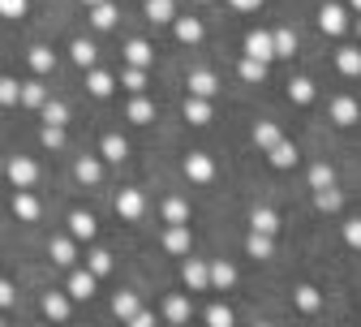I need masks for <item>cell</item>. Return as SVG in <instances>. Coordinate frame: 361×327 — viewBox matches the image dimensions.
<instances>
[{
	"mask_svg": "<svg viewBox=\"0 0 361 327\" xmlns=\"http://www.w3.org/2000/svg\"><path fill=\"white\" fill-rule=\"evenodd\" d=\"M245 254L250 258H271V254H276V242H271V232H258V228H250V237H245Z\"/></svg>",
	"mask_w": 361,
	"mask_h": 327,
	"instance_id": "29",
	"label": "cell"
},
{
	"mask_svg": "<svg viewBox=\"0 0 361 327\" xmlns=\"http://www.w3.org/2000/svg\"><path fill=\"white\" fill-rule=\"evenodd\" d=\"M0 172H5V155H0Z\"/></svg>",
	"mask_w": 361,
	"mask_h": 327,
	"instance_id": "55",
	"label": "cell"
},
{
	"mask_svg": "<svg viewBox=\"0 0 361 327\" xmlns=\"http://www.w3.org/2000/svg\"><path fill=\"white\" fill-rule=\"evenodd\" d=\"M250 228L271 232V237H276V232H280V215L271 211V207H254V211H250Z\"/></svg>",
	"mask_w": 361,
	"mask_h": 327,
	"instance_id": "38",
	"label": "cell"
},
{
	"mask_svg": "<svg viewBox=\"0 0 361 327\" xmlns=\"http://www.w3.org/2000/svg\"><path fill=\"white\" fill-rule=\"evenodd\" d=\"M30 13V0H0V18H9V22H22Z\"/></svg>",
	"mask_w": 361,
	"mask_h": 327,
	"instance_id": "48",
	"label": "cell"
},
{
	"mask_svg": "<svg viewBox=\"0 0 361 327\" xmlns=\"http://www.w3.org/2000/svg\"><path fill=\"white\" fill-rule=\"evenodd\" d=\"M288 100H293L297 108H310L314 100H319V90H314L310 78H293V82H288Z\"/></svg>",
	"mask_w": 361,
	"mask_h": 327,
	"instance_id": "36",
	"label": "cell"
},
{
	"mask_svg": "<svg viewBox=\"0 0 361 327\" xmlns=\"http://www.w3.org/2000/svg\"><path fill=\"white\" fill-rule=\"evenodd\" d=\"M262 155H267V164H271V168H293V164L301 160L297 143H288V138H280V143H276V147H267Z\"/></svg>",
	"mask_w": 361,
	"mask_h": 327,
	"instance_id": "18",
	"label": "cell"
},
{
	"mask_svg": "<svg viewBox=\"0 0 361 327\" xmlns=\"http://www.w3.org/2000/svg\"><path fill=\"white\" fill-rule=\"evenodd\" d=\"M0 323H5V310H0Z\"/></svg>",
	"mask_w": 361,
	"mask_h": 327,
	"instance_id": "57",
	"label": "cell"
},
{
	"mask_svg": "<svg viewBox=\"0 0 361 327\" xmlns=\"http://www.w3.org/2000/svg\"><path fill=\"white\" fill-rule=\"evenodd\" d=\"M336 69L344 78H361V43H344V48H336Z\"/></svg>",
	"mask_w": 361,
	"mask_h": 327,
	"instance_id": "20",
	"label": "cell"
},
{
	"mask_svg": "<svg viewBox=\"0 0 361 327\" xmlns=\"http://www.w3.org/2000/svg\"><path fill=\"white\" fill-rule=\"evenodd\" d=\"M190 314H194V306H190L185 293H168V302H164V319L168 323H190Z\"/></svg>",
	"mask_w": 361,
	"mask_h": 327,
	"instance_id": "31",
	"label": "cell"
},
{
	"mask_svg": "<svg viewBox=\"0 0 361 327\" xmlns=\"http://www.w3.org/2000/svg\"><path fill=\"white\" fill-rule=\"evenodd\" d=\"M293 306H297L301 314H319V310H323V293L314 289V285H297V289H293Z\"/></svg>",
	"mask_w": 361,
	"mask_h": 327,
	"instance_id": "26",
	"label": "cell"
},
{
	"mask_svg": "<svg viewBox=\"0 0 361 327\" xmlns=\"http://www.w3.org/2000/svg\"><path fill=\"white\" fill-rule=\"evenodd\" d=\"M180 168H185L190 185H211V181H215V160H211L207 151H190L185 160H180Z\"/></svg>",
	"mask_w": 361,
	"mask_h": 327,
	"instance_id": "3",
	"label": "cell"
},
{
	"mask_svg": "<svg viewBox=\"0 0 361 327\" xmlns=\"http://www.w3.org/2000/svg\"><path fill=\"white\" fill-rule=\"evenodd\" d=\"M18 104H22V108H35V112H39L43 104H48V86H43L39 78L22 82V86H18Z\"/></svg>",
	"mask_w": 361,
	"mask_h": 327,
	"instance_id": "23",
	"label": "cell"
},
{
	"mask_svg": "<svg viewBox=\"0 0 361 327\" xmlns=\"http://www.w3.org/2000/svg\"><path fill=\"white\" fill-rule=\"evenodd\" d=\"M245 57H258V61H276V43H271V30H262V26H254L250 35H245Z\"/></svg>",
	"mask_w": 361,
	"mask_h": 327,
	"instance_id": "12",
	"label": "cell"
},
{
	"mask_svg": "<svg viewBox=\"0 0 361 327\" xmlns=\"http://www.w3.org/2000/svg\"><path fill=\"white\" fill-rule=\"evenodd\" d=\"M82 5H86V9H90V5H99V0H82Z\"/></svg>",
	"mask_w": 361,
	"mask_h": 327,
	"instance_id": "54",
	"label": "cell"
},
{
	"mask_svg": "<svg viewBox=\"0 0 361 327\" xmlns=\"http://www.w3.org/2000/svg\"><path fill=\"white\" fill-rule=\"evenodd\" d=\"M39 143L48 147V151H65V143H69V138H65V125H43V129H39Z\"/></svg>",
	"mask_w": 361,
	"mask_h": 327,
	"instance_id": "44",
	"label": "cell"
},
{
	"mask_svg": "<svg viewBox=\"0 0 361 327\" xmlns=\"http://www.w3.org/2000/svg\"><path fill=\"white\" fill-rule=\"evenodd\" d=\"M65 224H69V237H73V242H95V232H99V220L90 215V211H82V207L69 211Z\"/></svg>",
	"mask_w": 361,
	"mask_h": 327,
	"instance_id": "11",
	"label": "cell"
},
{
	"mask_svg": "<svg viewBox=\"0 0 361 327\" xmlns=\"http://www.w3.org/2000/svg\"><path fill=\"white\" fill-rule=\"evenodd\" d=\"M305 181H310V190H323V185H336V168H331L327 160H319V164H310Z\"/></svg>",
	"mask_w": 361,
	"mask_h": 327,
	"instance_id": "41",
	"label": "cell"
},
{
	"mask_svg": "<svg viewBox=\"0 0 361 327\" xmlns=\"http://www.w3.org/2000/svg\"><path fill=\"white\" fill-rule=\"evenodd\" d=\"M185 121L190 125H211V117H215V108H211V100H202V95H185Z\"/></svg>",
	"mask_w": 361,
	"mask_h": 327,
	"instance_id": "24",
	"label": "cell"
},
{
	"mask_svg": "<svg viewBox=\"0 0 361 327\" xmlns=\"http://www.w3.org/2000/svg\"><path fill=\"white\" fill-rule=\"evenodd\" d=\"M344 242H348V246H353V250H361V215H357V220H348V224H344Z\"/></svg>",
	"mask_w": 361,
	"mask_h": 327,
	"instance_id": "50",
	"label": "cell"
},
{
	"mask_svg": "<svg viewBox=\"0 0 361 327\" xmlns=\"http://www.w3.org/2000/svg\"><path fill=\"white\" fill-rule=\"evenodd\" d=\"M202 319H207L211 327H233V323H237V314H233V306H224V302H211V306L202 310Z\"/></svg>",
	"mask_w": 361,
	"mask_h": 327,
	"instance_id": "43",
	"label": "cell"
},
{
	"mask_svg": "<svg viewBox=\"0 0 361 327\" xmlns=\"http://www.w3.org/2000/svg\"><path fill=\"white\" fill-rule=\"evenodd\" d=\"M185 86H190V95H202V100H215L219 90H224V82H219L211 69H190Z\"/></svg>",
	"mask_w": 361,
	"mask_h": 327,
	"instance_id": "10",
	"label": "cell"
},
{
	"mask_svg": "<svg viewBox=\"0 0 361 327\" xmlns=\"http://www.w3.org/2000/svg\"><path fill=\"white\" fill-rule=\"evenodd\" d=\"M164 250L176 254V258H185V254L194 250V232H190V224H168V228H164Z\"/></svg>",
	"mask_w": 361,
	"mask_h": 327,
	"instance_id": "8",
	"label": "cell"
},
{
	"mask_svg": "<svg viewBox=\"0 0 361 327\" xmlns=\"http://www.w3.org/2000/svg\"><path fill=\"white\" fill-rule=\"evenodd\" d=\"M280 138H284V133H280V125H276V121H258V125H254V147H258V151L276 147Z\"/></svg>",
	"mask_w": 361,
	"mask_h": 327,
	"instance_id": "39",
	"label": "cell"
},
{
	"mask_svg": "<svg viewBox=\"0 0 361 327\" xmlns=\"http://www.w3.org/2000/svg\"><path fill=\"white\" fill-rule=\"evenodd\" d=\"M159 215H164V224H190V203L180 198V194H168L164 207H159Z\"/></svg>",
	"mask_w": 361,
	"mask_h": 327,
	"instance_id": "32",
	"label": "cell"
},
{
	"mask_svg": "<svg viewBox=\"0 0 361 327\" xmlns=\"http://www.w3.org/2000/svg\"><path fill=\"white\" fill-rule=\"evenodd\" d=\"M168 26H172L176 43H185V48H198V43H202V35H207L202 18H190V13H176V18H172Z\"/></svg>",
	"mask_w": 361,
	"mask_h": 327,
	"instance_id": "5",
	"label": "cell"
},
{
	"mask_svg": "<svg viewBox=\"0 0 361 327\" xmlns=\"http://www.w3.org/2000/svg\"><path fill=\"white\" fill-rule=\"evenodd\" d=\"M319 30H323L327 39H344V35L353 30L348 5H340V0H323V5H319Z\"/></svg>",
	"mask_w": 361,
	"mask_h": 327,
	"instance_id": "1",
	"label": "cell"
},
{
	"mask_svg": "<svg viewBox=\"0 0 361 327\" xmlns=\"http://www.w3.org/2000/svg\"><path fill=\"white\" fill-rule=\"evenodd\" d=\"M314 207H319L323 215H340L344 211V194L336 190V185H323V190H314Z\"/></svg>",
	"mask_w": 361,
	"mask_h": 327,
	"instance_id": "30",
	"label": "cell"
},
{
	"mask_svg": "<svg viewBox=\"0 0 361 327\" xmlns=\"http://www.w3.org/2000/svg\"><path fill=\"white\" fill-rule=\"evenodd\" d=\"M86 18H90V26H95V30H112L121 22V9L112 5V0H99V5L86 9Z\"/></svg>",
	"mask_w": 361,
	"mask_h": 327,
	"instance_id": "21",
	"label": "cell"
},
{
	"mask_svg": "<svg viewBox=\"0 0 361 327\" xmlns=\"http://www.w3.org/2000/svg\"><path fill=\"white\" fill-rule=\"evenodd\" d=\"M13 306H18V285L0 275V310H13Z\"/></svg>",
	"mask_w": 361,
	"mask_h": 327,
	"instance_id": "49",
	"label": "cell"
},
{
	"mask_svg": "<svg viewBox=\"0 0 361 327\" xmlns=\"http://www.w3.org/2000/svg\"><path fill=\"white\" fill-rule=\"evenodd\" d=\"M237 78H241V82H250V86H262V82H267V61H258V57H241Z\"/></svg>",
	"mask_w": 361,
	"mask_h": 327,
	"instance_id": "34",
	"label": "cell"
},
{
	"mask_svg": "<svg viewBox=\"0 0 361 327\" xmlns=\"http://www.w3.org/2000/svg\"><path fill=\"white\" fill-rule=\"evenodd\" d=\"M95 289H99V275H90L86 267H69L65 293H69L73 302H90V297H95Z\"/></svg>",
	"mask_w": 361,
	"mask_h": 327,
	"instance_id": "4",
	"label": "cell"
},
{
	"mask_svg": "<svg viewBox=\"0 0 361 327\" xmlns=\"http://www.w3.org/2000/svg\"><path fill=\"white\" fill-rule=\"evenodd\" d=\"M327 117H331L336 125H357V121H361V104H357L353 95H336V100L327 104Z\"/></svg>",
	"mask_w": 361,
	"mask_h": 327,
	"instance_id": "14",
	"label": "cell"
},
{
	"mask_svg": "<svg viewBox=\"0 0 361 327\" xmlns=\"http://www.w3.org/2000/svg\"><path fill=\"white\" fill-rule=\"evenodd\" d=\"M18 78H9V73H0V108H13L18 104Z\"/></svg>",
	"mask_w": 361,
	"mask_h": 327,
	"instance_id": "47",
	"label": "cell"
},
{
	"mask_svg": "<svg viewBox=\"0 0 361 327\" xmlns=\"http://www.w3.org/2000/svg\"><path fill=\"white\" fill-rule=\"evenodd\" d=\"M207 280H211V289H224V293H228V289L237 285V267H233L228 258H215V263H207Z\"/></svg>",
	"mask_w": 361,
	"mask_h": 327,
	"instance_id": "17",
	"label": "cell"
},
{
	"mask_svg": "<svg viewBox=\"0 0 361 327\" xmlns=\"http://www.w3.org/2000/svg\"><path fill=\"white\" fill-rule=\"evenodd\" d=\"M5 177L13 181V190H35L39 164H35L30 155H9V160H5Z\"/></svg>",
	"mask_w": 361,
	"mask_h": 327,
	"instance_id": "2",
	"label": "cell"
},
{
	"mask_svg": "<svg viewBox=\"0 0 361 327\" xmlns=\"http://www.w3.org/2000/svg\"><path fill=\"white\" fill-rule=\"evenodd\" d=\"M48 258H52L56 267H65V271L78 267V242H73V237H52V242H48Z\"/></svg>",
	"mask_w": 361,
	"mask_h": 327,
	"instance_id": "16",
	"label": "cell"
},
{
	"mask_svg": "<svg viewBox=\"0 0 361 327\" xmlns=\"http://www.w3.org/2000/svg\"><path fill=\"white\" fill-rule=\"evenodd\" d=\"M116 86L133 90V95H142V90H147V69H138V65H125V69H121V78H116Z\"/></svg>",
	"mask_w": 361,
	"mask_h": 327,
	"instance_id": "40",
	"label": "cell"
},
{
	"mask_svg": "<svg viewBox=\"0 0 361 327\" xmlns=\"http://www.w3.org/2000/svg\"><path fill=\"white\" fill-rule=\"evenodd\" d=\"M116 215H121L125 224H138V220L147 215V194H142V190H121V194H116Z\"/></svg>",
	"mask_w": 361,
	"mask_h": 327,
	"instance_id": "6",
	"label": "cell"
},
{
	"mask_svg": "<svg viewBox=\"0 0 361 327\" xmlns=\"http://www.w3.org/2000/svg\"><path fill=\"white\" fill-rule=\"evenodd\" d=\"M138 306H142V302H138V293H133V289H121V293H112V314H116L121 323H129Z\"/></svg>",
	"mask_w": 361,
	"mask_h": 327,
	"instance_id": "35",
	"label": "cell"
},
{
	"mask_svg": "<svg viewBox=\"0 0 361 327\" xmlns=\"http://www.w3.org/2000/svg\"><path fill=\"white\" fill-rule=\"evenodd\" d=\"M348 13H361V0H348Z\"/></svg>",
	"mask_w": 361,
	"mask_h": 327,
	"instance_id": "52",
	"label": "cell"
},
{
	"mask_svg": "<svg viewBox=\"0 0 361 327\" xmlns=\"http://www.w3.org/2000/svg\"><path fill=\"white\" fill-rule=\"evenodd\" d=\"M180 280H185V289H190V293H207V289H211L207 263H202V258H190V254H185V263H180Z\"/></svg>",
	"mask_w": 361,
	"mask_h": 327,
	"instance_id": "13",
	"label": "cell"
},
{
	"mask_svg": "<svg viewBox=\"0 0 361 327\" xmlns=\"http://www.w3.org/2000/svg\"><path fill=\"white\" fill-rule=\"evenodd\" d=\"M86 90L95 100H108L112 90H116V73H108V69H99V65H90L86 69Z\"/></svg>",
	"mask_w": 361,
	"mask_h": 327,
	"instance_id": "15",
	"label": "cell"
},
{
	"mask_svg": "<svg viewBox=\"0 0 361 327\" xmlns=\"http://www.w3.org/2000/svg\"><path fill=\"white\" fill-rule=\"evenodd\" d=\"M39 112H43V125H69V108L61 100H52V95H48V104H43Z\"/></svg>",
	"mask_w": 361,
	"mask_h": 327,
	"instance_id": "46",
	"label": "cell"
},
{
	"mask_svg": "<svg viewBox=\"0 0 361 327\" xmlns=\"http://www.w3.org/2000/svg\"><path fill=\"white\" fill-rule=\"evenodd\" d=\"M228 5H233L237 13H258V9L267 5V0H228Z\"/></svg>",
	"mask_w": 361,
	"mask_h": 327,
	"instance_id": "51",
	"label": "cell"
},
{
	"mask_svg": "<svg viewBox=\"0 0 361 327\" xmlns=\"http://www.w3.org/2000/svg\"><path fill=\"white\" fill-rule=\"evenodd\" d=\"M271 43H276V61H288V57L297 52V35H293L288 26H280V30H271Z\"/></svg>",
	"mask_w": 361,
	"mask_h": 327,
	"instance_id": "42",
	"label": "cell"
},
{
	"mask_svg": "<svg viewBox=\"0 0 361 327\" xmlns=\"http://www.w3.org/2000/svg\"><path fill=\"white\" fill-rule=\"evenodd\" d=\"M13 215L22 220V224H39V215H43V203H39V194L35 190H13Z\"/></svg>",
	"mask_w": 361,
	"mask_h": 327,
	"instance_id": "9",
	"label": "cell"
},
{
	"mask_svg": "<svg viewBox=\"0 0 361 327\" xmlns=\"http://www.w3.org/2000/svg\"><path fill=\"white\" fill-rule=\"evenodd\" d=\"M69 61L78 65V69H90V65H99V48L90 39H73L69 43Z\"/></svg>",
	"mask_w": 361,
	"mask_h": 327,
	"instance_id": "27",
	"label": "cell"
},
{
	"mask_svg": "<svg viewBox=\"0 0 361 327\" xmlns=\"http://www.w3.org/2000/svg\"><path fill=\"white\" fill-rule=\"evenodd\" d=\"M194 5H211V0H194Z\"/></svg>",
	"mask_w": 361,
	"mask_h": 327,
	"instance_id": "56",
	"label": "cell"
},
{
	"mask_svg": "<svg viewBox=\"0 0 361 327\" xmlns=\"http://www.w3.org/2000/svg\"><path fill=\"white\" fill-rule=\"evenodd\" d=\"M26 65L35 69V78H48V73L56 69V52L48 48V43H35V48L26 52Z\"/></svg>",
	"mask_w": 361,
	"mask_h": 327,
	"instance_id": "19",
	"label": "cell"
},
{
	"mask_svg": "<svg viewBox=\"0 0 361 327\" xmlns=\"http://www.w3.org/2000/svg\"><path fill=\"white\" fill-rule=\"evenodd\" d=\"M86 271H90V275H99V280H104V275L112 271V254L95 246V250H90V254H86Z\"/></svg>",
	"mask_w": 361,
	"mask_h": 327,
	"instance_id": "45",
	"label": "cell"
},
{
	"mask_svg": "<svg viewBox=\"0 0 361 327\" xmlns=\"http://www.w3.org/2000/svg\"><path fill=\"white\" fill-rule=\"evenodd\" d=\"M99 160H108V164H125L129 160V143L121 133H104V143H99Z\"/></svg>",
	"mask_w": 361,
	"mask_h": 327,
	"instance_id": "28",
	"label": "cell"
},
{
	"mask_svg": "<svg viewBox=\"0 0 361 327\" xmlns=\"http://www.w3.org/2000/svg\"><path fill=\"white\" fill-rule=\"evenodd\" d=\"M39 310L48 314V319H56V323H65V319L73 314V297H69L65 289H48V293L39 297Z\"/></svg>",
	"mask_w": 361,
	"mask_h": 327,
	"instance_id": "7",
	"label": "cell"
},
{
	"mask_svg": "<svg viewBox=\"0 0 361 327\" xmlns=\"http://www.w3.org/2000/svg\"><path fill=\"white\" fill-rule=\"evenodd\" d=\"M142 13L155 22V26H168L176 18V0H142Z\"/></svg>",
	"mask_w": 361,
	"mask_h": 327,
	"instance_id": "33",
	"label": "cell"
},
{
	"mask_svg": "<svg viewBox=\"0 0 361 327\" xmlns=\"http://www.w3.org/2000/svg\"><path fill=\"white\" fill-rule=\"evenodd\" d=\"M125 61L138 65V69H151V65H155V48H151L147 39H129V43H125Z\"/></svg>",
	"mask_w": 361,
	"mask_h": 327,
	"instance_id": "25",
	"label": "cell"
},
{
	"mask_svg": "<svg viewBox=\"0 0 361 327\" xmlns=\"http://www.w3.org/2000/svg\"><path fill=\"white\" fill-rule=\"evenodd\" d=\"M353 30H357V39H361V13H357V22H353Z\"/></svg>",
	"mask_w": 361,
	"mask_h": 327,
	"instance_id": "53",
	"label": "cell"
},
{
	"mask_svg": "<svg viewBox=\"0 0 361 327\" xmlns=\"http://www.w3.org/2000/svg\"><path fill=\"white\" fill-rule=\"evenodd\" d=\"M73 177H78L82 185H99V181H104V160H99V155H78Z\"/></svg>",
	"mask_w": 361,
	"mask_h": 327,
	"instance_id": "22",
	"label": "cell"
},
{
	"mask_svg": "<svg viewBox=\"0 0 361 327\" xmlns=\"http://www.w3.org/2000/svg\"><path fill=\"white\" fill-rule=\"evenodd\" d=\"M125 117H129L133 125H151V121H155V104H151L147 95H133L129 108H125Z\"/></svg>",
	"mask_w": 361,
	"mask_h": 327,
	"instance_id": "37",
	"label": "cell"
}]
</instances>
